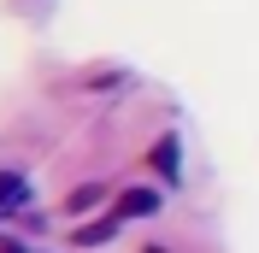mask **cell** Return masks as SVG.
Returning a JSON list of instances; mask_svg holds the SVG:
<instances>
[{
	"label": "cell",
	"mask_w": 259,
	"mask_h": 253,
	"mask_svg": "<svg viewBox=\"0 0 259 253\" xmlns=\"http://www.w3.org/2000/svg\"><path fill=\"white\" fill-rule=\"evenodd\" d=\"M100 200V189H77V194H71V200H65V212H89V206H95Z\"/></svg>",
	"instance_id": "5"
},
{
	"label": "cell",
	"mask_w": 259,
	"mask_h": 253,
	"mask_svg": "<svg viewBox=\"0 0 259 253\" xmlns=\"http://www.w3.org/2000/svg\"><path fill=\"white\" fill-rule=\"evenodd\" d=\"M147 165H153L165 183H177V171H183V165H177V136H159V142L147 147Z\"/></svg>",
	"instance_id": "1"
},
{
	"label": "cell",
	"mask_w": 259,
	"mask_h": 253,
	"mask_svg": "<svg viewBox=\"0 0 259 253\" xmlns=\"http://www.w3.org/2000/svg\"><path fill=\"white\" fill-rule=\"evenodd\" d=\"M112 236H118V212H106V218H95V224H82L71 241H77V247H100V241H112Z\"/></svg>",
	"instance_id": "4"
},
{
	"label": "cell",
	"mask_w": 259,
	"mask_h": 253,
	"mask_svg": "<svg viewBox=\"0 0 259 253\" xmlns=\"http://www.w3.org/2000/svg\"><path fill=\"white\" fill-rule=\"evenodd\" d=\"M24 200H30V183H24V171H0V212H18Z\"/></svg>",
	"instance_id": "3"
},
{
	"label": "cell",
	"mask_w": 259,
	"mask_h": 253,
	"mask_svg": "<svg viewBox=\"0 0 259 253\" xmlns=\"http://www.w3.org/2000/svg\"><path fill=\"white\" fill-rule=\"evenodd\" d=\"M159 212V194L153 189H124L118 194V218H153Z\"/></svg>",
	"instance_id": "2"
},
{
	"label": "cell",
	"mask_w": 259,
	"mask_h": 253,
	"mask_svg": "<svg viewBox=\"0 0 259 253\" xmlns=\"http://www.w3.org/2000/svg\"><path fill=\"white\" fill-rule=\"evenodd\" d=\"M0 253H24V247H0Z\"/></svg>",
	"instance_id": "6"
}]
</instances>
